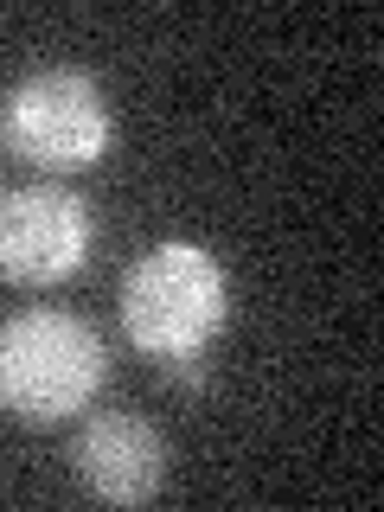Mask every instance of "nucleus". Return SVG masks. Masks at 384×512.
I'll list each match as a JSON object with an SVG mask.
<instances>
[{
  "label": "nucleus",
  "mask_w": 384,
  "mask_h": 512,
  "mask_svg": "<svg viewBox=\"0 0 384 512\" xmlns=\"http://www.w3.org/2000/svg\"><path fill=\"white\" fill-rule=\"evenodd\" d=\"M0 135L20 160H32L45 173H84L109 154L116 116H109V96L90 71L52 64V71H32L7 90Z\"/></svg>",
  "instance_id": "7ed1b4c3"
},
{
  "label": "nucleus",
  "mask_w": 384,
  "mask_h": 512,
  "mask_svg": "<svg viewBox=\"0 0 384 512\" xmlns=\"http://www.w3.org/2000/svg\"><path fill=\"white\" fill-rule=\"evenodd\" d=\"M224 308H231V282H224L218 256L180 244V237L135 256L122 276V333L148 359L205 352L224 327Z\"/></svg>",
  "instance_id": "f03ea898"
},
{
  "label": "nucleus",
  "mask_w": 384,
  "mask_h": 512,
  "mask_svg": "<svg viewBox=\"0 0 384 512\" xmlns=\"http://www.w3.org/2000/svg\"><path fill=\"white\" fill-rule=\"evenodd\" d=\"M109 378L103 333L77 314L26 308L0 320V416L26 429H52L64 416L90 410Z\"/></svg>",
  "instance_id": "f257e3e1"
},
{
  "label": "nucleus",
  "mask_w": 384,
  "mask_h": 512,
  "mask_svg": "<svg viewBox=\"0 0 384 512\" xmlns=\"http://www.w3.org/2000/svg\"><path fill=\"white\" fill-rule=\"evenodd\" d=\"M71 468L77 480L109 506H141L167 487V442H160L154 423L141 416H122V410H103L77 429L71 442Z\"/></svg>",
  "instance_id": "39448f33"
},
{
  "label": "nucleus",
  "mask_w": 384,
  "mask_h": 512,
  "mask_svg": "<svg viewBox=\"0 0 384 512\" xmlns=\"http://www.w3.org/2000/svg\"><path fill=\"white\" fill-rule=\"evenodd\" d=\"M90 256V205L64 186H20L0 199V282L52 288Z\"/></svg>",
  "instance_id": "20e7f679"
}]
</instances>
